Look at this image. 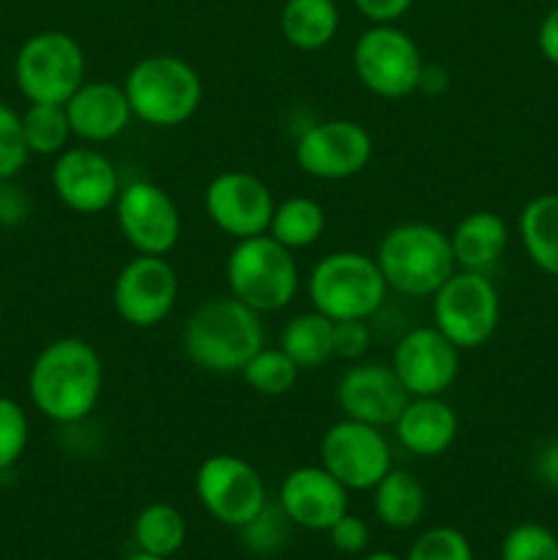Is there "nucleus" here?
<instances>
[{
  "instance_id": "1",
  "label": "nucleus",
  "mask_w": 558,
  "mask_h": 560,
  "mask_svg": "<svg viewBox=\"0 0 558 560\" xmlns=\"http://www.w3.org/2000/svg\"><path fill=\"white\" fill-rule=\"evenodd\" d=\"M104 392V364L91 342L77 337L44 345L27 372V394L44 419L80 424L96 410Z\"/></svg>"
},
{
  "instance_id": "2",
  "label": "nucleus",
  "mask_w": 558,
  "mask_h": 560,
  "mask_svg": "<svg viewBox=\"0 0 558 560\" xmlns=\"http://www.w3.org/2000/svg\"><path fill=\"white\" fill-rule=\"evenodd\" d=\"M181 348L197 370L213 375H233V372L241 375L246 361L266 348L260 312L246 306L235 295L208 299L186 317Z\"/></svg>"
},
{
  "instance_id": "3",
  "label": "nucleus",
  "mask_w": 558,
  "mask_h": 560,
  "mask_svg": "<svg viewBox=\"0 0 558 560\" xmlns=\"http://www.w3.org/2000/svg\"><path fill=\"white\" fill-rule=\"evenodd\" d=\"M375 262L388 290L410 299H430L457 271L449 235L427 222H403L386 230Z\"/></svg>"
},
{
  "instance_id": "4",
  "label": "nucleus",
  "mask_w": 558,
  "mask_h": 560,
  "mask_svg": "<svg viewBox=\"0 0 558 560\" xmlns=\"http://www.w3.org/2000/svg\"><path fill=\"white\" fill-rule=\"evenodd\" d=\"M137 120L153 129L186 124L202 104V80L189 60L178 55H148L137 60L124 82Z\"/></svg>"
},
{
  "instance_id": "5",
  "label": "nucleus",
  "mask_w": 558,
  "mask_h": 560,
  "mask_svg": "<svg viewBox=\"0 0 558 560\" xmlns=\"http://www.w3.org/2000/svg\"><path fill=\"white\" fill-rule=\"evenodd\" d=\"M224 279L230 295L260 315L288 310L301 288L293 252L268 233L235 241L224 262Z\"/></svg>"
},
{
  "instance_id": "6",
  "label": "nucleus",
  "mask_w": 558,
  "mask_h": 560,
  "mask_svg": "<svg viewBox=\"0 0 558 560\" xmlns=\"http://www.w3.org/2000/svg\"><path fill=\"white\" fill-rule=\"evenodd\" d=\"M388 284L375 257L342 249L321 257L306 279L312 310L328 320H370L386 304Z\"/></svg>"
},
{
  "instance_id": "7",
  "label": "nucleus",
  "mask_w": 558,
  "mask_h": 560,
  "mask_svg": "<svg viewBox=\"0 0 558 560\" xmlns=\"http://www.w3.org/2000/svg\"><path fill=\"white\" fill-rule=\"evenodd\" d=\"M432 326L463 353L492 339L501 323V299L496 284L479 271H457L430 295Z\"/></svg>"
},
{
  "instance_id": "8",
  "label": "nucleus",
  "mask_w": 558,
  "mask_h": 560,
  "mask_svg": "<svg viewBox=\"0 0 558 560\" xmlns=\"http://www.w3.org/2000/svg\"><path fill=\"white\" fill-rule=\"evenodd\" d=\"M14 82L31 104H66L85 82V52L63 31L27 38L14 58Z\"/></svg>"
},
{
  "instance_id": "9",
  "label": "nucleus",
  "mask_w": 558,
  "mask_h": 560,
  "mask_svg": "<svg viewBox=\"0 0 558 560\" xmlns=\"http://www.w3.org/2000/svg\"><path fill=\"white\" fill-rule=\"evenodd\" d=\"M421 49L403 27L372 25L356 38L353 71L377 98H405L419 91Z\"/></svg>"
},
{
  "instance_id": "10",
  "label": "nucleus",
  "mask_w": 558,
  "mask_h": 560,
  "mask_svg": "<svg viewBox=\"0 0 558 560\" xmlns=\"http://www.w3.org/2000/svg\"><path fill=\"white\" fill-rule=\"evenodd\" d=\"M195 492L217 523L241 528L266 509V481L260 470L235 454H211L195 476Z\"/></svg>"
},
{
  "instance_id": "11",
  "label": "nucleus",
  "mask_w": 558,
  "mask_h": 560,
  "mask_svg": "<svg viewBox=\"0 0 558 560\" xmlns=\"http://www.w3.org/2000/svg\"><path fill=\"white\" fill-rule=\"evenodd\" d=\"M375 153L372 135L348 118L317 120L295 140V164L317 180H348L364 173Z\"/></svg>"
},
{
  "instance_id": "12",
  "label": "nucleus",
  "mask_w": 558,
  "mask_h": 560,
  "mask_svg": "<svg viewBox=\"0 0 558 560\" xmlns=\"http://www.w3.org/2000/svg\"><path fill=\"white\" fill-rule=\"evenodd\" d=\"M321 465L348 492H364L392 470V448L383 430L342 416L323 432Z\"/></svg>"
},
{
  "instance_id": "13",
  "label": "nucleus",
  "mask_w": 558,
  "mask_h": 560,
  "mask_svg": "<svg viewBox=\"0 0 558 560\" xmlns=\"http://www.w3.org/2000/svg\"><path fill=\"white\" fill-rule=\"evenodd\" d=\"M113 208L120 235L137 255L167 257L178 246L181 211L153 180H129L120 186Z\"/></svg>"
},
{
  "instance_id": "14",
  "label": "nucleus",
  "mask_w": 558,
  "mask_h": 560,
  "mask_svg": "<svg viewBox=\"0 0 558 560\" xmlns=\"http://www.w3.org/2000/svg\"><path fill=\"white\" fill-rule=\"evenodd\" d=\"M178 301V273L167 257L137 255L118 271L113 306L131 328H153L170 317Z\"/></svg>"
},
{
  "instance_id": "15",
  "label": "nucleus",
  "mask_w": 558,
  "mask_h": 560,
  "mask_svg": "<svg viewBox=\"0 0 558 560\" xmlns=\"http://www.w3.org/2000/svg\"><path fill=\"white\" fill-rule=\"evenodd\" d=\"M208 219L233 241L268 233L271 213L277 208L271 189L246 170H224L213 175L202 195Z\"/></svg>"
},
{
  "instance_id": "16",
  "label": "nucleus",
  "mask_w": 558,
  "mask_h": 560,
  "mask_svg": "<svg viewBox=\"0 0 558 560\" xmlns=\"http://www.w3.org/2000/svg\"><path fill=\"white\" fill-rule=\"evenodd\" d=\"M392 370L410 397H443L460 375V350L435 326H416L394 345Z\"/></svg>"
},
{
  "instance_id": "17",
  "label": "nucleus",
  "mask_w": 558,
  "mask_h": 560,
  "mask_svg": "<svg viewBox=\"0 0 558 560\" xmlns=\"http://www.w3.org/2000/svg\"><path fill=\"white\" fill-rule=\"evenodd\" d=\"M49 180L55 197L69 211L88 213V217L113 208L124 186L113 159L96 148H66L55 156Z\"/></svg>"
},
{
  "instance_id": "18",
  "label": "nucleus",
  "mask_w": 558,
  "mask_h": 560,
  "mask_svg": "<svg viewBox=\"0 0 558 560\" xmlns=\"http://www.w3.org/2000/svg\"><path fill=\"white\" fill-rule=\"evenodd\" d=\"M339 410L345 419L364 421V424L394 427L403 408L408 405L410 394L394 375L392 364H377V361H356L353 366L342 372L337 381Z\"/></svg>"
},
{
  "instance_id": "19",
  "label": "nucleus",
  "mask_w": 558,
  "mask_h": 560,
  "mask_svg": "<svg viewBox=\"0 0 558 560\" xmlns=\"http://www.w3.org/2000/svg\"><path fill=\"white\" fill-rule=\"evenodd\" d=\"M279 506L293 525L304 530H328L348 514V490L323 465H304L284 476Z\"/></svg>"
},
{
  "instance_id": "20",
  "label": "nucleus",
  "mask_w": 558,
  "mask_h": 560,
  "mask_svg": "<svg viewBox=\"0 0 558 560\" xmlns=\"http://www.w3.org/2000/svg\"><path fill=\"white\" fill-rule=\"evenodd\" d=\"M63 107L69 115L71 137L85 145L118 140L135 118L124 85L109 80H85Z\"/></svg>"
},
{
  "instance_id": "21",
  "label": "nucleus",
  "mask_w": 558,
  "mask_h": 560,
  "mask_svg": "<svg viewBox=\"0 0 558 560\" xmlns=\"http://www.w3.org/2000/svg\"><path fill=\"white\" fill-rule=\"evenodd\" d=\"M457 413L441 397H410L399 419L394 421V435L399 446L414 457H441L457 441Z\"/></svg>"
},
{
  "instance_id": "22",
  "label": "nucleus",
  "mask_w": 558,
  "mask_h": 560,
  "mask_svg": "<svg viewBox=\"0 0 558 560\" xmlns=\"http://www.w3.org/2000/svg\"><path fill=\"white\" fill-rule=\"evenodd\" d=\"M454 252V262L463 271H479L496 266L509 244V228L496 211H474L463 217L449 235Z\"/></svg>"
},
{
  "instance_id": "23",
  "label": "nucleus",
  "mask_w": 558,
  "mask_h": 560,
  "mask_svg": "<svg viewBox=\"0 0 558 560\" xmlns=\"http://www.w3.org/2000/svg\"><path fill=\"white\" fill-rule=\"evenodd\" d=\"M279 31L290 47L315 52L328 47L339 31V9L334 0H288L279 14Z\"/></svg>"
},
{
  "instance_id": "24",
  "label": "nucleus",
  "mask_w": 558,
  "mask_h": 560,
  "mask_svg": "<svg viewBox=\"0 0 558 560\" xmlns=\"http://www.w3.org/2000/svg\"><path fill=\"white\" fill-rule=\"evenodd\" d=\"M520 241L539 271L558 279V195H536L518 219Z\"/></svg>"
},
{
  "instance_id": "25",
  "label": "nucleus",
  "mask_w": 558,
  "mask_h": 560,
  "mask_svg": "<svg viewBox=\"0 0 558 560\" xmlns=\"http://www.w3.org/2000/svg\"><path fill=\"white\" fill-rule=\"evenodd\" d=\"M375 498V517L381 520L386 528L405 530L414 528L421 517H425L427 495L421 481L414 474L403 468H392L375 487H372Z\"/></svg>"
},
{
  "instance_id": "26",
  "label": "nucleus",
  "mask_w": 558,
  "mask_h": 560,
  "mask_svg": "<svg viewBox=\"0 0 558 560\" xmlns=\"http://www.w3.org/2000/svg\"><path fill=\"white\" fill-rule=\"evenodd\" d=\"M279 348L295 361L301 372L317 370L334 359V320L321 312H301L284 323Z\"/></svg>"
},
{
  "instance_id": "27",
  "label": "nucleus",
  "mask_w": 558,
  "mask_h": 560,
  "mask_svg": "<svg viewBox=\"0 0 558 560\" xmlns=\"http://www.w3.org/2000/svg\"><path fill=\"white\" fill-rule=\"evenodd\" d=\"M323 230H326V211L312 197H288V200L277 202L271 224H268V235L288 246L290 252L315 246Z\"/></svg>"
},
{
  "instance_id": "28",
  "label": "nucleus",
  "mask_w": 558,
  "mask_h": 560,
  "mask_svg": "<svg viewBox=\"0 0 558 560\" xmlns=\"http://www.w3.org/2000/svg\"><path fill=\"white\" fill-rule=\"evenodd\" d=\"M135 541L142 552L173 558L186 545V520L170 503H148L135 520Z\"/></svg>"
},
{
  "instance_id": "29",
  "label": "nucleus",
  "mask_w": 558,
  "mask_h": 560,
  "mask_svg": "<svg viewBox=\"0 0 558 560\" xmlns=\"http://www.w3.org/2000/svg\"><path fill=\"white\" fill-rule=\"evenodd\" d=\"M22 135H25L31 156H58L66 151L71 137L69 115L63 104H31L22 113Z\"/></svg>"
},
{
  "instance_id": "30",
  "label": "nucleus",
  "mask_w": 558,
  "mask_h": 560,
  "mask_svg": "<svg viewBox=\"0 0 558 560\" xmlns=\"http://www.w3.org/2000/svg\"><path fill=\"white\" fill-rule=\"evenodd\" d=\"M301 370L282 348H260L241 370L246 386L260 397H284L299 383Z\"/></svg>"
},
{
  "instance_id": "31",
  "label": "nucleus",
  "mask_w": 558,
  "mask_h": 560,
  "mask_svg": "<svg viewBox=\"0 0 558 560\" xmlns=\"http://www.w3.org/2000/svg\"><path fill=\"white\" fill-rule=\"evenodd\" d=\"M290 525L293 523L279 503H266V509L257 517H252L249 523L239 528L241 545L255 556H277L288 545Z\"/></svg>"
},
{
  "instance_id": "32",
  "label": "nucleus",
  "mask_w": 558,
  "mask_h": 560,
  "mask_svg": "<svg viewBox=\"0 0 558 560\" xmlns=\"http://www.w3.org/2000/svg\"><path fill=\"white\" fill-rule=\"evenodd\" d=\"M501 560H558V536L539 523H520L503 536Z\"/></svg>"
},
{
  "instance_id": "33",
  "label": "nucleus",
  "mask_w": 558,
  "mask_h": 560,
  "mask_svg": "<svg viewBox=\"0 0 558 560\" xmlns=\"http://www.w3.org/2000/svg\"><path fill=\"white\" fill-rule=\"evenodd\" d=\"M31 441L27 413L16 399L0 397V474L14 468Z\"/></svg>"
},
{
  "instance_id": "34",
  "label": "nucleus",
  "mask_w": 558,
  "mask_h": 560,
  "mask_svg": "<svg viewBox=\"0 0 558 560\" xmlns=\"http://www.w3.org/2000/svg\"><path fill=\"white\" fill-rule=\"evenodd\" d=\"M405 560H474V550L465 534L449 525L425 530L419 539L410 545Z\"/></svg>"
},
{
  "instance_id": "35",
  "label": "nucleus",
  "mask_w": 558,
  "mask_h": 560,
  "mask_svg": "<svg viewBox=\"0 0 558 560\" xmlns=\"http://www.w3.org/2000/svg\"><path fill=\"white\" fill-rule=\"evenodd\" d=\"M31 151L22 135V115L0 102V180H11L25 170Z\"/></svg>"
},
{
  "instance_id": "36",
  "label": "nucleus",
  "mask_w": 558,
  "mask_h": 560,
  "mask_svg": "<svg viewBox=\"0 0 558 560\" xmlns=\"http://www.w3.org/2000/svg\"><path fill=\"white\" fill-rule=\"evenodd\" d=\"M372 348V331L367 320L334 323V355L345 361H361Z\"/></svg>"
},
{
  "instance_id": "37",
  "label": "nucleus",
  "mask_w": 558,
  "mask_h": 560,
  "mask_svg": "<svg viewBox=\"0 0 558 560\" xmlns=\"http://www.w3.org/2000/svg\"><path fill=\"white\" fill-rule=\"evenodd\" d=\"M328 539H332V547L342 556H359V552L367 550L370 545V528L361 517L356 514H342L337 523L328 528Z\"/></svg>"
},
{
  "instance_id": "38",
  "label": "nucleus",
  "mask_w": 558,
  "mask_h": 560,
  "mask_svg": "<svg viewBox=\"0 0 558 560\" xmlns=\"http://www.w3.org/2000/svg\"><path fill=\"white\" fill-rule=\"evenodd\" d=\"M31 217V200L25 189L11 180H0V228H22Z\"/></svg>"
},
{
  "instance_id": "39",
  "label": "nucleus",
  "mask_w": 558,
  "mask_h": 560,
  "mask_svg": "<svg viewBox=\"0 0 558 560\" xmlns=\"http://www.w3.org/2000/svg\"><path fill=\"white\" fill-rule=\"evenodd\" d=\"M353 5L372 25H397V20L410 11L414 0H353Z\"/></svg>"
},
{
  "instance_id": "40",
  "label": "nucleus",
  "mask_w": 558,
  "mask_h": 560,
  "mask_svg": "<svg viewBox=\"0 0 558 560\" xmlns=\"http://www.w3.org/2000/svg\"><path fill=\"white\" fill-rule=\"evenodd\" d=\"M536 47L547 63L558 66V5L547 11L545 20H542L539 31H536Z\"/></svg>"
},
{
  "instance_id": "41",
  "label": "nucleus",
  "mask_w": 558,
  "mask_h": 560,
  "mask_svg": "<svg viewBox=\"0 0 558 560\" xmlns=\"http://www.w3.org/2000/svg\"><path fill=\"white\" fill-rule=\"evenodd\" d=\"M534 474L542 485L558 490V441H547L534 457Z\"/></svg>"
},
{
  "instance_id": "42",
  "label": "nucleus",
  "mask_w": 558,
  "mask_h": 560,
  "mask_svg": "<svg viewBox=\"0 0 558 560\" xmlns=\"http://www.w3.org/2000/svg\"><path fill=\"white\" fill-rule=\"evenodd\" d=\"M446 85H449L446 69L438 63L432 66L425 63V69H421V77H419V91L427 93V96H438L441 91H446Z\"/></svg>"
},
{
  "instance_id": "43",
  "label": "nucleus",
  "mask_w": 558,
  "mask_h": 560,
  "mask_svg": "<svg viewBox=\"0 0 558 560\" xmlns=\"http://www.w3.org/2000/svg\"><path fill=\"white\" fill-rule=\"evenodd\" d=\"M364 560H403L399 556H394V552H386V550H377V552H370Z\"/></svg>"
},
{
  "instance_id": "44",
  "label": "nucleus",
  "mask_w": 558,
  "mask_h": 560,
  "mask_svg": "<svg viewBox=\"0 0 558 560\" xmlns=\"http://www.w3.org/2000/svg\"><path fill=\"white\" fill-rule=\"evenodd\" d=\"M124 560H167V558H159V556H151V552H135V556L124 558Z\"/></svg>"
},
{
  "instance_id": "45",
  "label": "nucleus",
  "mask_w": 558,
  "mask_h": 560,
  "mask_svg": "<svg viewBox=\"0 0 558 560\" xmlns=\"http://www.w3.org/2000/svg\"><path fill=\"white\" fill-rule=\"evenodd\" d=\"M0 320H3V299H0Z\"/></svg>"
}]
</instances>
